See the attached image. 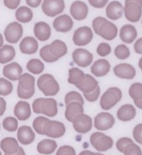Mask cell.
<instances>
[{
    "mask_svg": "<svg viewBox=\"0 0 142 155\" xmlns=\"http://www.w3.org/2000/svg\"><path fill=\"white\" fill-rule=\"evenodd\" d=\"M93 27L95 33L106 41H112L117 35L118 30L116 25L101 16L93 21Z\"/></svg>",
    "mask_w": 142,
    "mask_h": 155,
    "instance_id": "6da1fadb",
    "label": "cell"
},
{
    "mask_svg": "<svg viewBox=\"0 0 142 155\" xmlns=\"http://www.w3.org/2000/svg\"><path fill=\"white\" fill-rule=\"evenodd\" d=\"M33 112L37 114H44L49 117H54L58 114L57 102L52 98H39L33 101Z\"/></svg>",
    "mask_w": 142,
    "mask_h": 155,
    "instance_id": "7a4b0ae2",
    "label": "cell"
},
{
    "mask_svg": "<svg viewBox=\"0 0 142 155\" xmlns=\"http://www.w3.org/2000/svg\"><path fill=\"white\" fill-rule=\"evenodd\" d=\"M35 93V78L29 73H24L19 79L17 89L18 96L28 99Z\"/></svg>",
    "mask_w": 142,
    "mask_h": 155,
    "instance_id": "3957f363",
    "label": "cell"
},
{
    "mask_svg": "<svg viewBox=\"0 0 142 155\" xmlns=\"http://www.w3.org/2000/svg\"><path fill=\"white\" fill-rule=\"evenodd\" d=\"M39 89L46 96L56 95L60 90V87L55 78L49 74H42L37 80Z\"/></svg>",
    "mask_w": 142,
    "mask_h": 155,
    "instance_id": "277c9868",
    "label": "cell"
},
{
    "mask_svg": "<svg viewBox=\"0 0 142 155\" xmlns=\"http://www.w3.org/2000/svg\"><path fill=\"white\" fill-rule=\"evenodd\" d=\"M122 98V91L117 87H111L102 94L100 104L103 110H110Z\"/></svg>",
    "mask_w": 142,
    "mask_h": 155,
    "instance_id": "5b68a950",
    "label": "cell"
},
{
    "mask_svg": "<svg viewBox=\"0 0 142 155\" xmlns=\"http://www.w3.org/2000/svg\"><path fill=\"white\" fill-rule=\"evenodd\" d=\"M124 12L125 17L129 21L138 22L142 14V0L125 1Z\"/></svg>",
    "mask_w": 142,
    "mask_h": 155,
    "instance_id": "8992f818",
    "label": "cell"
},
{
    "mask_svg": "<svg viewBox=\"0 0 142 155\" xmlns=\"http://www.w3.org/2000/svg\"><path fill=\"white\" fill-rule=\"evenodd\" d=\"M90 142L92 146L98 152H105L113 146V140L100 132H96L92 134Z\"/></svg>",
    "mask_w": 142,
    "mask_h": 155,
    "instance_id": "52a82bcc",
    "label": "cell"
},
{
    "mask_svg": "<svg viewBox=\"0 0 142 155\" xmlns=\"http://www.w3.org/2000/svg\"><path fill=\"white\" fill-rule=\"evenodd\" d=\"M65 7V2L63 0H45L41 7L43 13L50 17L61 14Z\"/></svg>",
    "mask_w": 142,
    "mask_h": 155,
    "instance_id": "ba28073f",
    "label": "cell"
},
{
    "mask_svg": "<svg viewBox=\"0 0 142 155\" xmlns=\"http://www.w3.org/2000/svg\"><path fill=\"white\" fill-rule=\"evenodd\" d=\"M93 38L92 29L87 26H82L75 31L73 41L77 46H85L90 43Z\"/></svg>",
    "mask_w": 142,
    "mask_h": 155,
    "instance_id": "9c48e42d",
    "label": "cell"
},
{
    "mask_svg": "<svg viewBox=\"0 0 142 155\" xmlns=\"http://www.w3.org/2000/svg\"><path fill=\"white\" fill-rule=\"evenodd\" d=\"M66 127L61 122L49 120L44 127V135L51 138H59L64 135Z\"/></svg>",
    "mask_w": 142,
    "mask_h": 155,
    "instance_id": "30bf717a",
    "label": "cell"
},
{
    "mask_svg": "<svg viewBox=\"0 0 142 155\" xmlns=\"http://www.w3.org/2000/svg\"><path fill=\"white\" fill-rule=\"evenodd\" d=\"M94 120L95 128L100 131L107 130L112 128L115 123L114 116L109 113L105 112H102L97 114Z\"/></svg>",
    "mask_w": 142,
    "mask_h": 155,
    "instance_id": "8fae6325",
    "label": "cell"
},
{
    "mask_svg": "<svg viewBox=\"0 0 142 155\" xmlns=\"http://www.w3.org/2000/svg\"><path fill=\"white\" fill-rule=\"evenodd\" d=\"M4 33L7 42L16 43L23 35V27L18 22H12L6 27Z\"/></svg>",
    "mask_w": 142,
    "mask_h": 155,
    "instance_id": "7c38bea8",
    "label": "cell"
},
{
    "mask_svg": "<svg viewBox=\"0 0 142 155\" xmlns=\"http://www.w3.org/2000/svg\"><path fill=\"white\" fill-rule=\"evenodd\" d=\"M72 56L75 63L82 68L89 66L93 60V54L83 48H78L75 50Z\"/></svg>",
    "mask_w": 142,
    "mask_h": 155,
    "instance_id": "4fadbf2b",
    "label": "cell"
},
{
    "mask_svg": "<svg viewBox=\"0 0 142 155\" xmlns=\"http://www.w3.org/2000/svg\"><path fill=\"white\" fill-rule=\"evenodd\" d=\"M75 130L78 133L85 134L91 130L93 127V120L89 116L81 114L73 122Z\"/></svg>",
    "mask_w": 142,
    "mask_h": 155,
    "instance_id": "5bb4252c",
    "label": "cell"
},
{
    "mask_svg": "<svg viewBox=\"0 0 142 155\" xmlns=\"http://www.w3.org/2000/svg\"><path fill=\"white\" fill-rule=\"evenodd\" d=\"M70 12L73 18L77 21H81L87 17L88 14V7L83 2L76 1L71 5Z\"/></svg>",
    "mask_w": 142,
    "mask_h": 155,
    "instance_id": "9a60e30c",
    "label": "cell"
},
{
    "mask_svg": "<svg viewBox=\"0 0 142 155\" xmlns=\"http://www.w3.org/2000/svg\"><path fill=\"white\" fill-rule=\"evenodd\" d=\"M53 26L56 31L58 32L66 33L72 29L73 26V21L68 15L63 14L54 19Z\"/></svg>",
    "mask_w": 142,
    "mask_h": 155,
    "instance_id": "2e32d148",
    "label": "cell"
},
{
    "mask_svg": "<svg viewBox=\"0 0 142 155\" xmlns=\"http://www.w3.org/2000/svg\"><path fill=\"white\" fill-rule=\"evenodd\" d=\"M113 70L114 74L122 79H132L136 75L134 68L127 63L119 64L114 67Z\"/></svg>",
    "mask_w": 142,
    "mask_h": 155,
    "instance_id": "e0dca14e",
    "label": "cell"
},
{
    "mask_svg": "<svg viewBox=\"0 0 142 155\" xmlns=\"http://www.w3.org/2000/svg\"><path fill=\"white\" fill-rule=\"evenodd\" d=\"M23 69L17 62H12L5 65L3 68V74L12 81L19 80L22 76Z\"/></svg>",
    "mask_w": 142,
    "mask_h": 155,
    "instance_id": "ac0fdd59",
    "label": "cell"
},
{
    "mask_svg": "<svg viewBox=\"0 0 142 155\" xmlns=\"http://www.w3.org/2000/svg\"><path fill=\"white\" fill-rule=\"evenodd\" d=\"M14 114L18 120L22 121L28 120L31 115L30 104L23 101H19L14 108Z\"/></svg>",
    "mask_w": 142,
    "mask_h": 155,
    "instance_id": "d6986e66",
    "label": "cell"
},
{
    "mask_svg": "<svg viewBox=\"0 0 142 155\" xmlns=\"http://www.w3.org/2000/svg\"><path fill=\"white\" fill-rule=\"evenodd\" d=\"M83 113H84L83 104L79 102H72L66 106L65 116L68 121L73 122L77 117L83 114Z\"/></svg>",
    "mask_w": 142,
    "mask_h": 155,
    "instance_id": "ffe728a7",
    "label": "cell"
},
{
    "mask_svg": "<svg viewBox=\"0 0 142 155\" xmlns=\"http://www.w3.org/2000/svg\"><path fill=\"white\" fill-rule=\"evenodd\" d=\"M33 32H34L35 36L39 41H48L51 36V27L46 22H38L34 25Z\"/></svg>",
    "mask_w": 142,
    "mask_h": 155,
    "instance_id": "44dd1931",
    "label": "cell"
},
{
    "mask_svg": "<svg viewBox=\"0 0 142 155\" xmlns=\"http://www.w3.org/2000/svg\"><path fill=\"white\" fill-rule=\"evenodd\" d=\"M38 48V42L33 37H25L19 44V49L24 54H34L37 52Z\"/></svg>",
    "mask_w": 142,
    "mask_h": 155,
    "instance_id": "7402d4cb",
    "label": "cell"
},
{
    "mask_svg": "<svg viewBox=\"0 0 142 155\" xmlns=\"http://www.w3.org/2000/svg\"><path fill=\"white\" fill-rule=\"evenodd\" d=\"M17 137L19 142L21 144L27 145L30 144L34 141L35 133H33L31 127L27 125H23L18 129Z\"/></svg>",
    "mask_w": 142,
    "mask_h": 155,
    "instance_id": "603a6c76",
    "label": "cell"
},
{
    "mask_svg": "<svg viewBox=\"0 0 142 155\" xmlns=\"http://www.w3.org/2000/svg\"><path fill=\"white\" fill-rule=\"evenodd\" d=\"M92 74L96 77H103L110 70V64L106 60L100 59L94 62L90 68Z\"/></svg>",
    "mask_w": 142,
    "mask_h": 155,
    "instance_id": "cb8c5ba5",
    "label": "cell"
},
{
    "mask_svg": "<svg viewBox=\"0 0 142 155\" xmlns=\"http://www.w3.org/2000/svg\"><path fill=\"white\" fill-rule=\"evenodd\" d=\"M124 7L122 3L118 1L111 2L106 9V14L108 18L112 20H117L122 17Z\"/></svg>",
    "mask_w": 142,
    "mask_h": 155,
    "instance_id": "d4e9b609",
    "label": "cell"
},
{
    "mask_svg": "<svg viewBox=\"0 0 142 155\" xmlns=\"http://www.w3.org/2000/svg\"><path fill=\"white\" fill-rule=\"evenodd\" d=\"M1 149L6 154H14L19 150L18 141L14 137H5L1 141Z\"/></svg>",
    "mask_w": 142,
    "mask_h": 155,
    "instance_id": "484cf974",
    "label": "cell"
},
{
    "mask_svg": "<svg viewBox=\"0 0 142 155\" xmlns=\"http://www.w3.org/2000/svg\"><path fill=\"white\" fill-rule=\"evenodd\" d=\"M120 38L126 43H131L137 37V31L133 25L127 24L120 29Z\"/></svg>",
    "mask_w": 142,
    "mask_h": 155,
    "instance_id": "4316f807",
    "label": "cell"
},
{
    "mask_svg": "<svg viewBox=\"0 0 142 155\" xmlns=\"http://www.w3.org/2000/svg\"><path fill=\"white\" fill-rule=\"evenodd\" d=\"M136 109L131 104H125L121 106L117 113L119 120L122 121H129L133 120L136 116Z\"/></svg>",
    "mask_w": 142,
    "mask_h": 155,
    "instance_id": "83f0119b",
    "label": "cell"
},
{
    "mask_svg": "<svg viewBox=\"0 0 142 155\" xmlns=\"http://www.w3.org/2000/svg\"><path fill=\"white\" fill-rule=\"evenodd\" d=\"M98 82L90 74H85L84 81L77 87L83 92V94H90L93 92L98 87Z\"/></svg>",
    "mask_w": 142,
    "mask_h": 155,
    "instance_id": "f1b7e54d",
    "label": "cell"
},
{
    "mask_svg": "<svg viewBox=\"0 0 142 155\" xmlns=\"http://www.w3.org/2000/svg\"><path fill=\"white\" fill-rule=\"evenodd\" d=\"M129 94L134 101L135 105L140 109H142V84L134 83L129 89Z\"/></svg>",
    "mask_w": 142,
    "mask_h": 155,
    "instance_id": "f546056e",
    "label": "cell"
},
{
    "mask_svg": "<svg viewBox=\"0 0 142 155\" xmlns=\"http://www.w3.org/2000/svg\"><path fill=\"white\" fill-rule=\"evenodd\" d=\"M50 51L52 55L57 59L62 58L68 52L66 44L60 40H56L50 45Z\"/></svg>",
    "mask_w": 142,
    "mask_h": 155,
    "instance_id": "4dcf8cb0",
    "label": "cell"
},
{
    "mask_svg": "<svg viewBox=\"0 0 142 155\" xmlns=\"http://www.w3.org/2000/svg\"><path fill=\"white\" fill-rule=\"evenodd\" d=\"M57 148L56 141L50 139H45L39 142L37 145V151L42 154H51Z\"/></svg>",
    "mask_w": 142,
    "mask_h": 155,
    "instance_id": "1f68e13d",
    "label": "cell"
},
{
    "mask_svg": "<svg viewBox=\"0 0 142 155\" xmlns=\"http://www.w3.org/2000/svg\"><path fill=\"white\" fill-rule=\"evenodd\" d=\"M68 81L70 84L78 86L83 83L84 81L85 74L82 70L77 68H73L68 71Z\"/></svg>",
    "mask_w": 142,
    "mask_h": 155,
    "instance_id": "d6a6232c",
    "label": "cell"
},
{
    "mask_svg": "<svg viewBox=\"0 0 142 155\" xmlns=\"http://www.w3.org/2000/svg\"><path fill=\"white\" fill-rule=\"evenodd\" d=\"M16 51L13 46L5 45L0 50V63L5 64L12 61L15 57Z\"/></svg>",
    "mask_w": 142,
    "mask_h": 155,
    "instance_id": "836d02e7",
    "label": "cell"
},
{
    "mask_svg": "<svg viewBox=\"0 0 142 155\" xmlns=\"http://www.w3.org/2000/svg\"><path fill=\"white\" fill-rule=\"evenodd\" d=\"M16 18L21 23H28L33 18V12L30 8L27 7H20L16 12Z\"/></svg>",
    "mask_w": 142,
    "mask_h": 155,
    "instance_id": "e575fe53",
    "label": "cell"
},
{
    "mask_svg": "<svg viewBox=\"0 0 142 155\" xmlns=\"http://www.w3.org/2000/svg\"><path fill=\"white\" fill-rule=\"evenodd\" d=\"M26 69L33 74H40L44 70V64L39 59H31L27 63Z\"/></svg>",
    "mask_w": 142,
    "mask_h": 155,
    "instance_id": "d590c367",
    "label": "cell"
},
{
    "mask_svg": "<svg viewBox=\"0 0 142 155\" xmlns=\"http://www.w3.org/2000/svg\"><path fill=\"white\" fill-rule=\"evenodd\" d=\"M49 119L43 116H39L34 119L33 127L35 131L39 135H44V127Z\"/></svg>",
    "mask_w": 142,
    "mask_h": 155,
    "instance_id": "8d00e7d4",
    "label": "cell"
},
{
    "mask_svg": "<svg viewBox=\"0 0 142 155\" xmlns=\"http://www.w3.org/2000/svg\"><path fill=\"white\" fill-rule=\"evenodd\" d=\"M114 55L116 58L120 60L127 59L130 55V51H129V48L124 44H120L117 45L114 49Z\"/></svg>",
    "mask_w": 142,
    "mask_h": 155,
    "instance_id": "74e56055",
    "label": "cell"
},
{
    "mask_svg": "<svg viewBox=\"0 0 142 155\" xmlns=\"http://www.w3.org/2000/svg\"><path fill=\"white\" fill-rule=\"evenodd\" d=\"M2 126L6 130L14 132L18 129V120L14 117H7L4 119Z\"/></svg>",
    "mask_w": 142,
    "mask_h": 155,
    "instance_id": "f35d334b",
    "label": "cell"
},
{
    "mask_svg": "<svg viewBox=\"0 0 142 155\" xmlns=\"http://www.w3.org/2000/svg\"><path fill=\"white\" fill-rule=\"evenodd\" d=\"M72 102H79L80 104H84V100L82 96L77 91H70L65 96V103L66 105H68Z\"/></svg>",
    "mask_w": 142,
    "mask_h": 155,
    "instance_id": "ab89813d",
    "label": "cell"
},
{
    "mask_svg": "<svg viewBox=\"0 0 142 155\" xmlns=\"http://www.w3.org/2000/svg\"><path fill=\"white\" fill-rule=\"evenodd\" d=\"M40 56L46 62H53L58 60L51 54L50 51V45H46L41 48L40 50Z\"/></svg>",
    "mask_w": 142,
    "mask_h": 155,
    "instance_id": "60d3db41",
    "label": "cell"
},
{
    "mask_svg": "<svg viewBox=\"0 0 142 155\" xmlns=\"http://www.w3.org/2000/svg\"><path fill=\"white\" fill-rule=\"evenodd\" d=\"M13 90L12 84L7 79H0V94L1 96H7L12 93Z\"/></svg>",
    "mask_w": 142,
    "mask_h": 155,
    "instance_id": "b9f144b4",
    "label": "cell"
},
{
    "mask_svg": "<svg viewBox=\"0 0 142 155\" xmlns=\"http://www.w3.org/2000/svg\"><path fill=\"white\" fill-rule=\"evenodd\" d=\"M123 153L124 155H142L141 148L134 142L129 144L125 147Z\"/></svg>",
    "mask_w": 142,
    "mask_h": 155,
    "instance_id": "7bdbcfd3",
    "label": "cell"
},
{
    "mask_svg": "<svg viewBox=\"0 0 142 155\" xmlns=\"http://www.w3.org/2000/svg\"><path fill=\"white\" fill-rule=\"evenodd\" d=\"M111 47L108 43H102L97 46V53L101 57H105V56L108 55L111 53Z\"/></svg>",
    "mask_w": 142,
    "mask_h": 155,
    "instance_id": "ee69618b",
    "label": "cell"
},
{
    "mask_svg": "<svg viewBox=\"0 0 142 155\" xmlns=\"http://www.w3.org/2000/svg\"><path fill=\"white\" fill-rule=\"evenodd\" d=\"M132 142H134L133 140L130 139V138L122 137L117 140V142L116 143V147L117 148V150L120 151V152L123 153L125 147H126L129 144L132 143Z\"/></svg>",
    "mask_w": 142,
    "mask_h": 155,
    "instance_id": "f6af8a7d",
    "label": "cell"
},
{
    "mask_svg": "<svg viewBox=\"0 0 142 155\" xmlns=\"http://www.w3.org/2000/svg\"><path fill=\"white\" fill-rule=\"evenodd\" d=\"M74 148L69 145H64L58 149L56 155H76Z\"/></svg>",
    "mask_w": 142,
    "mask_h": 155,
    "instance_id": "bcb514c9",
    "label": "cell"
},
{
    "mask_svg": "<svg viewBox=\"0 0 142 155\" xmlns=\"http://www.w3.org/2000/svg\"><path fill=\"white\" fill-rule=\"evenodd\" d=\"M133 137L139 144L142 143V123L136 125L133 130Z\"/></svg>",
    "mask_w": 142,
    "mask_h": 155,
    "instance_id": "7dc6e473",
    "label": "cell"
},
{
    "mask_svg": "<svg viewBox=\"0 0 142 155\" xmlns=\"http://www.w3.org/2000/svg\"><path fill=\"white\" fill-rule=\"evenodd\" d=\"M100 94V88L99 86H98L97 89H96L93 92H92V93H90V94H83V96H84V97L86 98L88 101L94 102L98 99Z\"/></svg>",
    "mask_w": 142,
    "mask_h": 155,
    "instance_id": "c3c4849f",
    "label": "cell"
},
{
    "mask_svg": "<svg viewBox=\"0 0 142 155\" xmlns=\"http://www.w3.org/2000/svg\"><path fill=\"white\" fill-rule=\"evenodd\" d=\"M107 0H101V1H97V0H90L89 3L90 5L95 8H102L107 4Z\"/></svg>",
    "mask_w": 142,
    "mask_h": 155,
    "instance_id": "681fc988",
    "label": "cell"
},
{
    "mask_svg": "<svg viewBox=\"0 0 142 155\" xmlns=\"http://www.w3.org/2000/svg\"><path fill=\"white\" fill-rule=\"evenodd\" d=\"M20 1H9V0H5L4 4L6 7L11 9H14L18 7V6L20 5Z\"/></svg>",
    "mask_w": 142,
    "mask_h": 155,
    "instance_id": "f907efd6",
    "label": "cell"
},
{
    "mask_svg": "<svg viewBox=\"0 0 142 155\" xmlns=\"http://www.w3.org/2000/svg\"><path fill=\"white\" fill-rule=\"evenodd\" d=\"M135 52L138 54H142V38H140L135 42L134 45Z\"/></svg>",
    "mask_w": 142,
    "mask_h": 155,
    "instance_id": "816d5d0a",
    "label": "cell"
},
{
    "mask_svg": "<svg viewBox=\"0 0 142 155\" xmlns=\"http://www.w3.org/2000/svg\"><path fill=\"white\" fill-rule=\"evenodd\" d=\"M26 2L27 5L31 7H38L41 5V0H38V1H29V0H27Z\"/></svg>",
    "mask_w": 142,
    "mask_h": 155,
    "instance_id": "f5cc1de1",
    "label": "cell"
},
{
    "mask_svg": "<svg viewBox=\"0 0 142 155\" xmlns=\"http://www.w3.org/2000/svg\"><path fill=\"white\" fill-rule=\"evenodd\" d=\"M0 101H1V110H0V115L2 116L4 113L5 111L7 104H6V101L2 97H1V98H0Z\"/></svg>",
    "mask_w": 142,
    "mask_h": 155,
    "instance_id": "db71d44e",
    "label": "cell"
},
{
    "mask_svg": "<svg viewBox=\"0 0 142 155\" xmlns=\"http://www.w3.org/2000/svg\"><path fill=\"white\" fill-rule=\"evenodd\" d=\"M79 155H97V153L91 152V151L89 150H84L81 152Z\"/></svg>",
    "mask_w": 142,
    "mask_h": 155,
    "instance_id": "11a10c76",
    "label": "cell"
},
{
    "mask_svg": "<svg viewBox=\"0 0 142 155\" xmlns=\"http://www.w3.org/2000/svg\"><path fill=\"white\" fill-rule=\"evenodd\" d=\"M5 155H9V154H5ZM11 155H26V154H25V152L24 150H23L22 147H19V152L17 153H16V154H11Z\"/></svg>",
    "mask_w": 142,
    "mask_h": 155,
    "instance_id": "9f6ffc18",
    "label": "cell"
},
{
    "mask_svg": "<svg viewBox=\"0 0 142 155\" xmlns=\"http://www.w3.org/2000/svg\"><path fill=\"white\" fill-rule=\"evenodd\" d=\"M139 68L141 69V70L142 71V57L140 58V60L139 61Z\"/></svg>",
    "mask_w": 142,
    "mask_h": 155,
    "instance_id": "6f0895ef",
    "label": "cell"
},
{
    "mask_svg": "<svg viewBox=\"0 0 142 155\" xmlns=\"http://www.w3.org/2000/svg\"><path fill=\"white\" fill-rule=\"evenodd\" d=\"M97 155H104V154H100V153H97Z\"/></svg>",
    "mask_w": 142,
    "mask_h": 155,
    "instance_id": "680465c9",
    "label": "cell"
},
{
    "mask_svg": "<svg viewBox=\"0 0 142 155\" xmlns=\"http://www.w3.org/2000/svg\"><path fill=\"white\" fill-rule=\"evenodd\" d=\"M141 23H142V21H141Z\"/></svg>",
    "mask_w": 142,
    "mask_h": 155,
    "instance_id": "91938a15",
    "label": "cell"
},
{
    "mask_svg": "<svg viewBox=\"0 0 142 155\" xmlns=\"http://www.w3.org/2000/svg\"><path fill=\"white\" fill-rule=\"evenodd\" d=\"M141 144H142V143H141Z\"/></svg>",
    "mask_w": 142,
    "mask_h": 155,
    "instance_id": "94428289",
    "label": "cell"
}]
</instances>
